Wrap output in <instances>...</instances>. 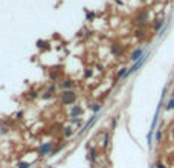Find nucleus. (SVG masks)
Instances as JSON below:
<instances>
[{"mask_svg": "<svg viewBox=\"0 0 174 168\" xmlns=\"http://www.w3.org/2000/svg\"><path fill=\"white\" fill-rule=\"evenodd\" d=\"M77 99H78V95H77L75 90H64V92L60 95V101H61V104H64V106H72V104L77 102Z\"/></svg>", "mask_w": 174, "mask_h": 168, "instance_id": "1", "label": "nucleus"}, {"mask_svg": "<svg viewBox=\"0 0 174 168\" xmlns=\"http://www.w3.org/2000/svg\"><path fill=\"white\" fill-rule=\"evenodd\" d=\"M148 20H150L148 11H147V9H140V11L136 14V17H134V25H136L137 28H144V26L148 23Z\"/></svg>", "mask_w": 174, "mask_h": 168, "instance_id": "2", "label": "nucleus"}, {"mask_svg": "<svg viewBox=\"0 0 174 168\" xmlns=\"http://www.w3.org/2000/svg\"><path fill=\"white\" fill-rule=\"evenodd\" d=\"M53 147H55V142H44V144H42V145L38 147V156H40V158H44L46 154L50 156Z\"/></svg>", "mask_w": 174, "mask_h": 168, "instance_id": "3", "label": "nucleus"}, {"mask_svg": "<svg viewBox=\"0 0 174 168\" xmlns=\"http://www.w3.org/2000/svg\"><path fill=\"white\" fill-rule=\"evenodd\" d=\"M110 52H112L115 57H121V55L124 54V46L119 44V43H113V44H110Z\"/></svg>", "mask_w": 174, "mask_h": 168, "instance_id": "4", "label": "nucleus"}, {"mask_svg": "<svg viewBox=\"0 0 174 168\" xmlns=\"http://www.w3.org/2000/svg\"><path fill=\"white\" fill-rule=\"evenodd\" d=\"M144 55H145V54H144V47H136V49L130 54V60L136 63V61H139Z\"/></svg>", "mask_w": 174, "mask_h": 168, "instance_id": "5", "label": "nucleus"}, {"mask_svg": "<svg viewBox=\"0 0 174 168\" xmlns=\"http://www.w3.org/2000/svg\"><path fill=\"white\" fill-rule=\"evenodd\" d=\"M60 86L64 89V90H73V87H75V81L72 80V78H66V80H63Z\"/></svg>", "mask_w": 174, "mask_h": 168, "instance_id": "6", "label": "nucleus"}, {"mask_svg": "<svg viewBox=\"0 0 174 168\" xmlns=\"http://www.w3.org/2000/svg\"><path fill=\"white\" fill-rule=\"evenodd\" d=\"M164 25H165V20L162 18V17H159V18H156V22L153 23V31H160L162 28H164Z\"/></svg>", "mask_w": 174, "mask_h": 168, "instance_id": "7", "label": "nucleus"}, {"mask_svg": "<svg viewBox=\"0 0 174 168\" xmlns=\"http://www.w3.org/2000/svg\"><path fill=\"white\" fill-rule=\"evenodd\" d=\"M80 115H83V109L80 106H73L70 109V118H78Z\"/></svg>", "mask_w": 174, "mask_h": 168, "instance_id": "8", "label": "nucleus"}, {"mask_svg": "<svg viewBox=\"0 0 174 168\" xmlns=\"http://www.w3.org/2000/svg\"><path fill=\"white\" fill-rule=\"evenodd\" d=\"M134 37H136L137 40H144V38L147 37V31H145L144 28H137V29L134 31Z\"/></svg>", "mask_w": 174, "mask_h": 168, "instance_id": "9", "label": "nucleus"}, {"mask_svg": "<svg viewBox=\"0 0 174 168\" xmlns=\"http://www.w3.org/2000/svg\"><path fill=\"white\" fill-rule=\"evenodd\" d=\"M63 134H64V138H66V139H69V138L73 134V127H72V126L64 127V128H63Z\"/></svg>", "mask_w": 174, "mask_h": 168, "instance_id": "10", "label": "nucleus"}, {"mask_svg": "<svg viewBox=\"0 0 174 168\" xmlns=\"http://www.w3.org/2000/svg\"><path fill=\"white\" fill-rule=\"evenodd\" d=\"M127 75H129V67H121V69L118 70V75H116V77H118L119 80H122V78H125Z\"/></svg>", "mask_w": 174, "mask_h": 168, "instance_id": "11", "label": "nucleus"}, {"mask_svg": "<svg viewBox=\"0 0 174 168\" xmlns=\"http://www.w3.org/2000/svg\"><path fill=\"white\" fill-rule=\"evenodd\" d=\"M96 158H98V150H96V148H90V151H89V159H90V162H95Z\"/></svg>", "mask_w": 174, "mask_h": 168, "instance_id": "12", "label": "nucleus"}, {"mask_svg": "<svg viewBox=\"0 0 174 168\" xmlns=\"http://www.w3.org/2000/svg\"><path fill=\"white\" fill-rule=\"evenodd\" d=\"M90 110H92L95 115H98L99 110H101V104H99V102H93V104H90Z\"/></svg>", "mask_w": 174, "mask_h": 168, "instance_id": "13", "label": "nucleus"}, {"mask_svg": "<svg viewBox=\"0 0 174 168\" xmlns=\"http://www.w3.org/2000/svg\"><path fill=\"white\" fill-rule=\"evenodd\" d=\"M165 110H174V98H173V96H171V98H170V101L167 102Z\"/></svg>", "mask_w": 174, "mask_h": 168, "instance_id": "14", "label": "nucleus"}, {"mask_svg": "<svg viewBox=\"0 0 174 168\" xmlns=\"http://www.w3.org/2000/svg\"><path fill=\"white\" fill-rule=\"evenodd\" d=\"M53 96H55V93H52V92H49V90H46L43 95H42V98H43V99H52Z\"/></svg>", "mask_w": 174, "mask_h": 168, "instance_id": "15", "label": "nucleus"}, {"mask_svg": "<svg viewBox=\"0 0 174 168\" xmlns=\"http://www.w3.org/2000/svg\"><path fill=\"white\" fill-rule=\"evenodd\" d=\"M17 168H31V162L20 161V162H17Z\"/></svg>", "mask_w": 174, "mask_h": 168, "instance_id": "16", "label": "nucleus"}, {"mask_svg": "<svg viewBox=\"0 0 174 168\" xmlns=\"http://www.w3.org/2000/svg\"><path fill=\"white\" fill-rule=\"evenodd\" d=\"M47 44H49V43H47V42H44V40H38V42H37V46H38L40 49H44V47L47 49V47H49Z\"/></svg>", "mask_w": 174, "mask_h": 168, "instance_id": "17", "label": "nucleus"}, {"mask_svg": "<svg viewBox=\"0 0 174 168\" xmlns=\"http://www.w3.org/2000/svg\"><path fill=\"white\" fill-rule=\"evenodd\" d=\"M70 121H72V124H83V119L81 118H70Z\"/></svg>", "mask_w": 174, "mask_h": 168, "instance_id": "18", "label": "nucleus"}, {"mask_svg": "<svg viewBox=\"0 0 174 168\" xmlns=\"http://www.w3.org/2000/svg\"><path fill=\"white\" fill-rule=\"evenodd\" d=\"M109 141H110V133H105V136H104V147L107 148V145H109Z\"/></svg>", "mask_w": 174, "mask_h": 168, "instance_id": "19", "label": "nucleus"}, {"mask_svg": "<svg viewBox=\"0 0 174 168\" xmlns=\"http://www.w3.org/2000/svg\"><path fill=\"white\" fill-rule=\"evenodd\" d=\"M83 75H84V78H90V77L93 75V70H92V69H87V70L84 72V74H83Z\"/></svg>", "mask_w": 174, "mask_h": 168, "instance_id": "20", "label": "nucleus"}, {"mask_svg": "<svg viewBox=\"0 0 174 168\" xmlns=\"http://www.w3.org/2000/svg\"><path fill=\"white\" fill-rule=\"evenodd\" d=\"M37 96H38V93H37L35 90H32V92H29V98H31V99H35Z\"/></svg>", "mask_w": 174, "mask_h": 168, "instance_id": "21", "label": "nucleus"}, {"mask_svg": "<svg viewBox=\"0 0 174 168\" xmlns=\"http://www.w3.org/2000/svg\"><path fill=\"white\" fill-rule=\"evenodd\" d=\"M86 18L89 20V22H92V20L95 18V12H87V17H86Z\"/></svg>", "mask_w": 174, "mask_h": 168, "instance_id": "22", "label": "nucleus"}, {"mask_svg": "<svg viewBox=\"0 0 174 168\" xmlns=\"http://www.w3.org/2000/svg\"><path fill=\"white\" fill-rule=\"evenodd\" d=\"M47 90H49V92H52V93H55V92H57V86H55V84H52Z\"/></svg>", "mask_w": 174, "mask_h": 168, "instance_id": "23", "label": "nucleus"}, {"mask_svg": "<svg viewBox=\"0 0 174 168\" xmlns=\"http://www.w3.org/2000/svg\"><path fill=\"white\" fill-rule=\"evenodd\" d=\"M23 118V112H18L17 115H15V119H22Z\"/></svg>", "mask_w": 174, "mask_h": 168, "instance_id": "24", "label": "nucleus"}, {"mask_svg": "<svg viewBox=\"0 0 174 168\" xmlns=\"http://www.w3.org/2000/svg\"><path fill=\"white\" fill-rule=\"evenodd\" d=\"M160 139H162V131H157V136H156V141L159 142Z\"/></svg>", "mask_w": 174, "mask_h": 168, "instance_id": "25", "label": "nucleus"}, {"mask_svg": "<svg viewBox=\"0 0 174 168\" xmlns=\"http://www.w3.org/2000/svg\"><path fill=\"white\" fill-rule=\"evenodd\" d=\"M156 168H167V167H165L162 162H159V164H156Z\"/></svg>", "mask_w": 174, "mask_h": 168, "instance_id": "26", "label": "nucleus"}, {"mask_svg": "<svg viewBox=\"0 0 174 168\" xmlns=\"http://www.w3.org/2000/svg\"><path fill=\"white\" fill-rule=\"evenodd\" d=\"M115 126H116V118H113V119H112V127L115 128Z\"/></svg>", "mask_w": 174, "mask_h": 168, "instance_id": "27", "label": "nucleus"}, {"mask_svg": "<svg viewBox=\"0 0 174 168\" xmlns=\"http://www.w3.org/2000/svg\"><path fill=\"white\" fill-rule=\"evenodd\" d=\"M171 134H173V138H174V128H173V130H171Z\"/></svg>", "mask_w": 174, "mask_h": 168, "instance_id": "28", "label": "nucleus"}, {"mask_svg": "<svg viewBox=\"0 0 174 168\" xmlns=\"http://www.w3.org/2000/svg\"><path fill=\"white\" fill-rule=\"evenodd\" d=\"M171 96H173V98H174V90H173V93H171Z\"/></svg>", "mask_w": 174, "mask_h": 168, "instance_id": "29", "label": "nucleus"}, {"mask_svg": "<svg viewBox=\"0 0 174 168\" xmlns=\"http://www.w3.org/2000/svg\"><path fill=\"white\" fill-rule=\"evenodd\" d=\"M139 2H145V0H139Z\"/></svg>", "mask_w": 174, "mask_h": 168, "instance_id": "30", "label": "nucleus"}]
</instances>
